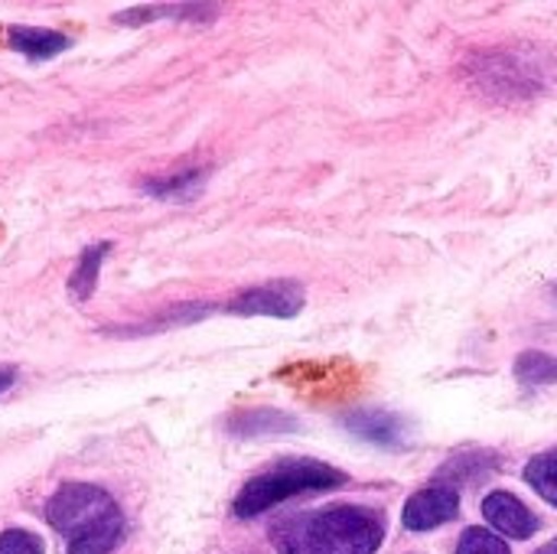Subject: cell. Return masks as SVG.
Wrapping results in <instances>:
<instances>
[{
    "mask_svg": "<svg viewBox=\"0 0 557 554\" xmlns=\"http://www.w3.org/2000/svg\"><path fill=\"white\" fill-rule=\"evenodd\" d=\"M457 513H460V496L454 487H428L405 503L401 522L408 532H431L457 519Z\"/></svg>",
    "mask_w": 557,
    "mask_h": 554,
    "instance_id": "5",
    "label": "cell"
},
{
    "mask_svg": "<svg viewBox=\"0 0 557 554\" xmlns=\"http://www.w3.org/2000/svg\"><path fill=\"white\" fill-rule=\"evenodd\" d=\"M535 554H557V539L555 542H548V545H542Z\"/></svg>",
    "mask_w": 557,
    "mask_h": 554,
    "instance_id": "20",
    "label": "cell"
},
{
    "mask_svg": "<svg viewBox=\"0 0 557 554\" xmlns=\"http://www.w3.org/2000/svg\"><path fill=\"white\" fill-rule=\"evenodd\" d=\"M343 483H346V477L323 460H310V457L281 460L277 467L251 477L238 490L232 513L238 519H255V516H261V513H268L287 500H297L304 493H326V490H336Z\"/></svg>",
    "mask_w": 557,
    "mask_h": 554,
    "instance_id": "3",
    "label": "cell"
},
{
    "mask_svg": "<svg viewBox=\"0 0 557 554\" xmlns=\"http://www.w3.org/2000/svg\"><path fill=\"white\" fill-rule=\"evenodd\" d=\"M457 554H512L506 539H499L496 532L490 529H467L460 535V545H457Z\"/></svg>",
    "mask_w": 557,
    "mask_h": 554,
    "instance_id": "17",
    "label": "cell"
},
{
    "mask_svg": "<svg viewBox=\"0 0 557 554\" xmlns=\"http://www.w3.org/2000/svg\"><path fill=\"white\" fill-rule=\"evenodd\" d=\"M46 522L65 539V554H111L124 539V513L95 483H62L46 503Z\"/></svg>",
    "mask_w": 557,
    "mask_h": 554,
    "instance_id": "2",
    "label": "cell"
},
{
    "mask_svg": "<svg viewBox=\"0 0 557 554\" xmlns=\"http://www.w3.org/2000/svg\"><path fill=\"white\" fill-rule=\"evenodd\" d=\"M307 304V291L304 284L281 278V281H268L258 287H248L242 294H235L228 300V313L235 317H277V320H290L304 310Z\"/></svg>",
    "mask_w": 557,
    "mask_h": 554,
    "instance_id": "4",
    "label": "cell"
},
{
    "mask_svg": "<svg viewBox=\"0 0 557 554\" xmlns=\"http://www.w3.org/2000/svg\"><path fill=\"white\" fill-rule=\"evenodd\" d=\"M346 428L379 447H398L405 444V418L395 411H382V408H366L346 418Z\"/></svg>",
    "mask_w": 557,
    "mask_h": 554,
    "instance_id": "7",
    "label": "cell"
},
{
    "mask_svg": "<svg viewBox=\"0 0 557 554\" xmlns=\"http://www.w3.org/2000/svg\"><path fill=\"white\" fill-rule=\"evenodd\" d=\"M525 483L545 500L557 506V451H548V454H539L529 460L525 467Z\"/></svg>",
    "mask_w": 557,
    "mask_h": 554,
    "instance_id": "14",
    "label": "cell"
},
{
    "mask_svg": "<svg viewBox=\"0 0 557 554\" xmlns=\"http://www.w3.org/2000/svg\"><path fill=\"white\" fill-rule=\"evenodd\" d=\"M516 379L529 385H552L557 382V359L545 353H522L516 362Z\"/></svg>",
    "mask_w": 557,
    "mask_h": 554,
    "instance_id": "15",
    "label": "cell"
},
{
    "mask_svg": "<svg viewBox=\"0 0 557 554\" xmlns=\"http://www.w3.org/2000/svg\"><path fill=\"white\" fill-rule=\"evenodd\" d=\"M480 78H486V88H493L496 95L503 91H529L535 85V72H529L525 65H516V56L496 52V56H483L480 69H473Z\"/></svg>",
    "mask_w": 557,
    "mask_h": 554,
    "instance_id": "9",
    "label": "cell"
},
{
    "mask_svg": "<svg viewBox=\"0 0 557 554\" xmlns=\"http://www.w3.org/2000/svg\"><path fill=\"white\" fill-rule=\"evenodd\" d=\"M281 554H375L385 542V516L366 506H326L281 519L271 529Z\"/></svg>",
    "mask_w": 557,
    "mask_h": 554,
    "instance_id": "1",
    "label": "cell"
},
{
    "mask_svg": "<svg viewBox=\"0 0 557 554\" xmlns=\"http://www.w3.org/2000/svg\"><path fill=\"white\" fill-rule=\"evenodd\" d=\"M0 554H46V545L36 532L7 529V532H0Z\"/></svg>",
    "mask_w": 557,
    "mask_h": 554,
    "instance_id": "18",
    "label": "cell"
},
{
    "mask_svg": "<svg viewBox=\"0 0 557 554\" xmlns=\"http://www.w3.org/2000/svg\"><path fill=\"white\" fill-rule=\"evenodd\" d=\"M206 313H209L206 304H176V307H170L166 313L147 320L144 327H134V330H137V333H157V330H166V327H186V323L202 320Z\"/></svg>",
    "mask_w": 557,
    "mask_h": 554,
    "instance_id": "16",
    "label": "cell"
},
{
    "mask_svg": "<svg viewBox=\"0 0 557 554\" xmlns=\"http://www.w3.org/2000/svg\"><path fill=\"white\" fill-rule=\"evenodd\" d=\"M212 13L215 7H206V3H150V7H134V10L117 13V23L140 26L150 20H212Z\"/></svg>",
    "mask_w": 557,
    "mask_h": 554,
    "instance_id": "13",
    "label": "cell"
},
{
    "mask_svg": "<svg viewBox=\"0 0 557 554\" xmlns=\"http://www.w3.org/2000/svg\"><path fill=\"white\" fill-rule=\"evenodd\" d=\"M7 39H10V46H13L16 52H23L29 62L55 59V56H62V52L72 46V39H69L65 33L46 29V26H10Z\"/></svg>",
    "mask_w": 557,
    "mask_h": 554,
    "instance_id": "8",
    "label": "cell"
},
{
    "mask_svg": "<svg viewBox=\"0 0 557 554\" xmlns=\"http://www.w3.org/2000/svg\"><path fill=\"white\" fill-rule=\"evenodd\" d=\"M297 421L277 408H245L228 418V434L232 438H277L294 431Z\"/></svg>",
    "mask_w": 557,
    "mask_h": 554,
    "instance_id": "11",
    "label": "cell"
},
{
    "mask_svg": "<svg viewBox=\"0 0 557 554\" xmlns=\"http://www.w3.org/2000/svg\"><path fill=\"white\" fill-rule=\"evenodd\" d=\"M483 516H486V522L496 529L499 539L525 542V539H532V535L539 532L535 513H532L522 500H516L512 493H503V490H496V493H490V496L483 500Z\"/></svg>",
    "mask_w": 557,
    "mask_h": 554,
    "instance_id": "6",
    "label": "cell"
},
{
    "mask_svg": "<svg viewBox=\"0 0 557 554\" xmlns=\"http://www.w3.org/2000/svg\"><path fill=\"white\" fill-rule=\"evenodd\" d=\"M206 180H209V173L202 167H193V170H176V173H163V176L144 180L140 193L153 196V199H163V202H189L193 196H199Z\"/></svg>",
    "mask_w": 557,
    "mask_h": 554,
    "instance_id": "10",
    "label": "cell"
},
{
    "mask_svg": "<svg viewBox=\"0 0 557 554\" xmlns=\"http://www.w3.org/2000/svg\"><path fill=\"white\" fill-rule=\"evenodd\" d=\"M111 248H114L111 242H95V245H88L78 255V261H75V268L69 274V297L75 304H88L91 300V294L98 287V278H101V264L108 261Z\"/></svg>",
    "mask_w": 557,
    "mask_h": 554,
    "instance_id": "12",
    "label": "cell"
},
{
    "mask_svg": "<svg viewBox=\"0 0 557 554\" xmlns=\"http://www.w3.org/2000/svg\"><path fill=\"white\" fill-rule=\"evenodd\" d=\"M16 382V369H10V366H0V395L10 389Z\"/></svg>",
    "mask_w": 557,
    "mask_h": 554,
    "instance_id": "19",
    "label": "cell"
}]
</instances>
